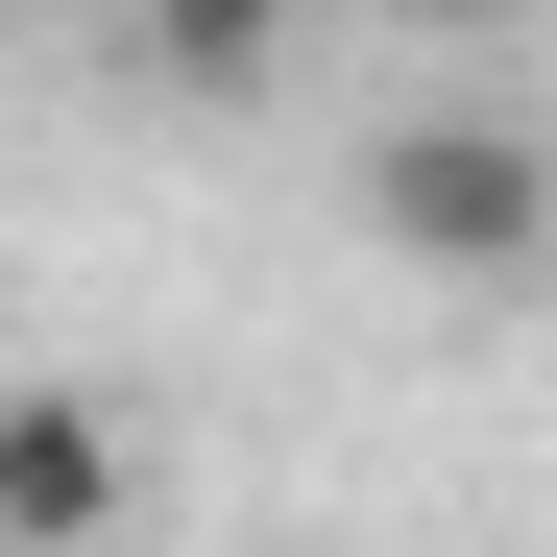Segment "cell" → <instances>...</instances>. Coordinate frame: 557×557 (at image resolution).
I'll list each match as a JSON object with an SVG mask.
<instances>
[{
	"label": "cell",
	"mask_w": 557,
	"mask_h": 557,
	"mask_svg": "<svg viewBox=\"0 0 557 557\" xmlns=\"http://www.w3.org/2000/svg\"><path fill=\"white\" fill-rule=\"evenodd\" d=\"M292 25H315V0H122V49L170 73V98H267V73H292Z\"/></svg>",
	"instance_id": "3"
},
{
	"label": "cell",
	"mask_w": 557,
	"mask_h": 557,
	"mask_svg": "<svg viewBox=\"0 0 557 557\" xmlns=\"http://www.w3.org/2000/svg\"><path fill=\"white\" fill-rule=\"evenodd\" d=\"M122 509H146L122 388H0V557H122Z\"/></svg>",
	"instance_id": "2"
},
{
	"label": "cell",
	"mask_w": 557,
	"mask_h": 557,
	"mask_svg": "<svg viewBox=\"0 0 557 557\" xmlns=\"http://www.w3.org/2000/svg\"><path fill=\"white\" fill-rule=\"evenodd\" d=\"M363 243L412 267V292H533L557 267V122H509V98H412V122H363Z\"/></svg>",
	"instance_id": "1"
},
{
	"label": "cell",
	"mask_w": 557,
	"mask_h": 557,
	"mask_svg": "<svg viewBox=\"0 0 557 557\" xmlns=\"http://www.w3.org/2000/svg\"><path fill=\"white\" fill-rule=\"evenodd\" d=\"M363 25H436V49H485V25H533V0H363Z\"/></svg>",
	"instance_id": "4"
}]
</instances>
